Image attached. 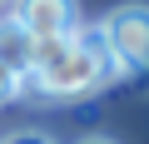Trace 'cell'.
<instances>
[{"mask_svg":"<svg viewBox=\"0 0 149 144\" xmlns=\"http://www.w3.org/2000/svg\"><path fill=\"white\" fill-rule=\"evenodd\" d=\"M114 80L109 55L95 35V25H80L70 35H50L30 45V75L20 90L50 95V99H85Z\"/></svg>","mask_w":149,"mask_h":144,"instance_id":"1","label":"cell"},{"mask_svg":"<svg viewBox=\"0 0 149 144\" xmlns=\"http://www.w3.org/2000/svg\"><path fill=\"white\" fill-rule=\"evenodd\" d=\"M104 55H109V70L114 75H149V5L129 0V5H114L100 25H95Z\"/></svg>","mask_w":149,"mask_h":144,"instance_id":"2","label":"cell"},{"mask_svg":"<svg viewBox=\"0 0 149 144\" xmlns=\"http://www.w3.org/2000/svg\"><path fill=\"white\" fill-rule=\"evenodd\" d=\"M15 25L30 40L80 30V0H15Z\"/></svg>","mask_w":149,"mask_h":144,"instance_id":"3","label":"cell"},{"mask_svg":"<svg viewBox=\"0 0 149 144\" xmlns=\"http://www.w3.org/2000/svg\"><path fill=\"white\" fill-rule=\"evenodd\" d=\"M30 35L15 25V15H5L0 20V65L5 70H15V75H30Z\"/></svg>","mask_w":149,"mask_h":144,"instance_id":"4","label":"cell"},{"mask_svg":"<svg viewBox=\"0 0 149 144\" xmlns=\"http://www.w3.org/2000/svg\"><path fill=\"white\" fill-rule=\"evenodd\" d=\"M20 85H25V75H15V70H5V65H0V104H5V99H15V95H20Z\"/></svg>","mask_w":149,"mask_h":144,"instance_id":"5","label":"cell"},{"mask_svg":"<svg viewBox=\"0 0 149 144\" xmlns=\"http://www.w3.org/2000/svg\"><path fill=\"white\" fill-rule=\"evenodd\" d=\"M5 144H55L50 134H40V129H25V134H10Z\"/></svg>","mask_w":149,"mask_h":144,"instance_id":"6","label":"cell"},{"mask_svg":"<svg viewBox=\"0 0 149 144\" xmlns=\"http://www.w3.org/2000/svg\"><path fill=\"white\" fill-rule=\"evenodd\" d=\"M80 144H114V139H80Z\"/></svg>","mask_w":149,"mask_h":144,"instance_id":"7","label":"cell"}]
</instances>
